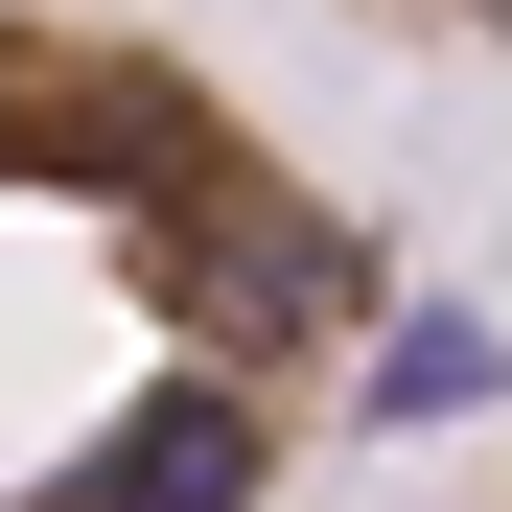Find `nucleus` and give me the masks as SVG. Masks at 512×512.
<instances>
[{
	"label": "nucleus",
	"instance_id": "nucleus-1",
	"mask_svg": "<svg viewBox=\"0 0 512 512\" xmlns=\"http://www.w3.org/2000/svg\"><path fill=\"white\" fill-rule=\"evenodd\" d=\"M373 326V210L187 24L0 0V512H256Z\"/></svg>",
	"mask_w": 512,
	"mask_h": 512
},
{
	"label": "nucleus",
	"instance_id": "nucleus-2",
	"mask_svg": "<svg viewBox=\"0 0 512 512\" xmlns=\"http://www.w3.org/2000/svg\"><path fill=\"white\" fill-rule=\"evenodd\" d=\"M350 24H396V47H489V70H512V0H350Z\"/></svg>",
	"mask_w": 512,
	"mask_h": 512
},
{
	"label": "nucleus",
	"instance_id": "nucleus-3",
	"mask_svg": "<svg viewBox=\"0 0 512 512\" xmlns=\"http://www.w3.org/2000/svg\"><path fill=\"white\" fill-rule=\"evenodd\" d=\"M489 512H512V489H489Z\"/></svg>",
	"mask_w": 512,
	"mask_h": 512
}]
</instances>
